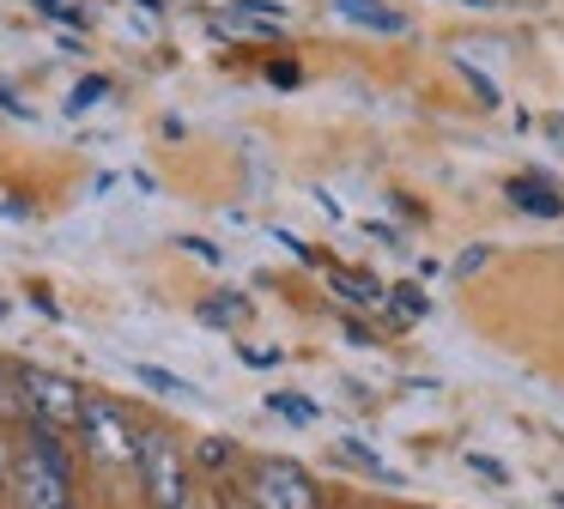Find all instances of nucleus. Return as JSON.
Returning <instances> with one entry per match:
<instances>
[{"label":"nucleus","instance_id":"obj_11","mask_svg":"<svg viewBox=\"0 0 564 509\" xmlns=\"http://www.w3.org/2000/svg\"><path fill=\"white\" fill-rule=\"evenodd\" d=\"M104 97H110V79H104V73H86V79L67 91V116H86V109H98Z\"/></svg>","mask_w":564,"mask_h":509},{"label":"nucleus","instance_id":"obj_14","mask_svg":"<svg viewBox=\"0 0 564 509\" xmlns=\"http://www.w3.org/2000/svg\"><path fill=\"white\" fill-rule=\"evenodd\" d=\"M268 412H280V419H292V424H310V419H316V400H297V394H268Z\"/></svg>","mask_w":564,"mask_h":509},{"label":"nucleus","instance_id":"obj_16","mask_svg":"<svg viewBox=\"0 0 564 509\" xmlns=\"http://www.w3.org/2000/svg\"><path fill=\"white\" fill-rule=\"evenodd\" d=\"M389 297H394V315H425V310H431V297H425L419 285H394Z\"/></svg>","mask_w":564,"mask_h":509},{"label":"nucleus","instance_id":"obj_4","mask_svg":"<svg viewBox=\"0 0 564 509\" xmlns=\"http://www.w3.org/2000/svg\"><path fill=\"white\" fill-rule=\"evenodd\" d=\"M79 443L98 461H110V467H128L134 448H140V431L110 394H86V407H79Z\"/></svg>","mask_w":564,"mask_h":509},{"label":"nucleus","instance_id":"obj_27","mask_svg":"<svg viewBox=\"0 0 564 509\" xmlns=\"http://www.w3.org/2000/svg\"><path fill=\"white\" fill-rule=\"evenodd\" d=\"M0 479H7V461H0Z\"/></svg>","mask_w":564,"mask_h":509},{"label":"nucleus","instance_id":"obj_12","mask_svg":"<svg viewBox=\"0 0 564 509\" xmlns=\"http://www.w3.org/2000/svg\"><path fill=\"white\" fill-rule=\"evenodd\" d=\"M134 376H140L147 388H159V394H195V382H183V376L159 370V364H134Z\"/></svg>","mask_w":564,"mask_h":509},{"label":"nucleus","instance_id":"obj_25","mask_svg":"<svg viewBox=\"0 0 564 509\" xmlns=\"http://www.w3.org/2000/svg\"><path fill=\"white\" fill-rule=\"evenodd\" d=\"M394 213H401V218H425V206H419V201H406V194H394Z\"/></svg>","mask_w":564,"mask_h":509},{"label":"nucleus","instance_id":"obj_23","mask_svg":"<svg viewBox=\"0 0 564 509\" xmlns=\"http://www.w3.org/2000/svg\"><path fill=\"white\" fill-rule=\"evenodd\" d=\"M243 364H256V370H268V364H280V351H261V346H249V351H243Z\"/></svg>","mask_w":564,"mask_h":509},{"label":"nucleus","instance_id":"obj_10","mask_svg":"<svg viewBox=\"0 0 564 509\" xmlns=\"http://www.w3.org/2000/svg\"><path fill=\"white\" fill-rule=\"evenodd\" d=\"M195 315H200L207 327H237V322H249V297H237V291H219V297H207Z\"/></svg>","mask_w":564,"mask_h":509},{"label":"nucleus","instance_id":"obj_3","mask_svg":"<svg viewBox=\"0 0 564 509\" xmlns=\"http://www.w3.org/2000/svg\"><path fill=\"white\" fill-rule=\"evenodd\" d=\"M134 467H140V485H147L152 509H188V467H183V455H176L171 431H140Z\"/></svg>","mask_w":564,"mask_h":509},{"label":"nucleus","instance_id":"obj_20","mask_svg":"<svg viewBox=\"0 0 564 509\" xmlns=\"http://www.w3.org/2000/svg\"><path fill=\"white\" fill-rule=\"evenodd\" d=\"M43 12H50V19H62V24H86V12L74 7V0H37Z\"/></svg>","mask_w":564,"mask_h":509},{"label":"nucleus","instance_id":"obj_9","mask_svg":"<svg viewBox=\"0 0 564 509\" xmlns=\"http://www.w3.org/2000/svg\"><path fill=\"white\" fill-rule=\"evenodd\" d=\"M334 12L352 19V24H370V31H389V36H401L406 24H413L401 7H382V0H334Z\"/></svg>","mask_w":564,"mask_h":509},{"label":"nucleus","instance_id":"obj_26","mask_svg":"<svg viewBox=\"0 0 564 509\" xmlns=\"http://www.w3.org/2000/svg\"><path fill=\"white\" fill-rule=\"evenodd\" d=\"M134 7H147V12H159V7H164V0H134Z\"/></svg>","mask_w":564,"mask_h":509},{"label":"nucleus","instance_id":"obj_1","mask_svg":"<svg viewBox=\"0 0 564 509\" xmlns=\"http://www.w3.org/2000/svg\"><path fill=\"white\" fill-rule=\"evenodd\" d=\"M13 491L25 509H74V467L55 431L25 424V448L13 461Z\"/></svg>","mask_w":564,"mask_h":509},{"label":"nucleus","instance_id":"obj_13","mask_svg":"<svg viewBox=\"0 0 564 509\" xmlns=\"http://www.w3.org/2000/svg\"><path fill=\"white\" fill-rule=\"evenodd\" d=\"M195 461H200V467H213V473H219V467H231V461H237V448H231V436H200V448H195Z\"/></svg>","mask_w":564,"mask_h":509},{"label":"nucleus","instance_id":"obj_5","mask_svg":"<svg viewBox=\"0 0 564 509\" xmlns=\"http://www.w3.org/2000/svg\"><path fill=\"white\" fill-rule=\"evenodd\" d=\"M249 503L256 509H322V491L297 461L268 455L249 467Z\"/></svg>","mask_w":564,"mask_h":509},{"label":"nucleus","instance_id":"obj_18","mask_svg":"<svg viewBox=\"0 0 564 509\" xmlns=\"http://www.w3.org/2000/svg\"><path fill=\"white\" fill-rule=\"evenodd\" d=\"M467 467H474L479 479H491V485H510V467H503V461H491V455H467Z\"/></svg>","mask_w":564,"mask_h":509},{"label":"nucleus","instance_id":"obj_24","mask_svg":"<svg viewBox=\"0 0 564 509\" xmlns=\"http://www.w3.org/2000/svg\"><path fill=\"white\" fill-rule=\"evenodd\" d=\"M268 79L273 85H297V67H292V61H280V67H268Z\"/></svg>","mask_w":564,"mask_h":509},{"label":"nucleus","instance_id":"obj_21","mask_svg":"<svg viewBox=\"0 0 564 509\" xmlns=\"http://www.w3.org/2000/svg\"><path fill=\"white\" fill-rule=\"evenodd\" d=\"M479 267H486V249H462V261H455V273H479Z\"/></svg>","mask_w":564,"mask_h":509},{"label":"nucleus","instance_id":"obj_8","mask_svg":"<svg viewBox=\"0 0 564 509\" xmlns=\"http://www.w3.org/2000/svg\"><path fill=\"white\" fill-rule=\"evenodd\" d=\"M328 285L340 291L346 303H358V310H389V285L370 273H346V267H328Z\"/></svg>","mask_w":564,"mask_h":509},{"label":"nucleus","instance_id":"obj_22","mask_svg":"<svg viewBox=\"0 0 564 509\" xmlns=\"http://www.w3.org/2000/svg\"><path fill=\"white\" fill-rule=\"evenodd\" d=\"M0 109H7V116H25V104H19V91L7 79H0Z\"/></svg>","mask_w":564,"mask_h":509},{"label":"nucleus","instance_id":"obj_15","mask_svg":"<svg viewBox=\"0 0 564 509\" xmlns=\"http://www.w3.org/2000/svg\"><path fill=\"white\" fill-rule=\"evenodd\" d=\"M346 455H352L358 467H370V473H377L382 485H401V473H394V467H389V461H382V455H370V448L358 443V436H352V443H346Z\"/></svg>","mask_w":564,"mask_h":509},{"label":"nucleus","instance_id":"obj_19","mask_svg":"<svg viewBox=\"0 0 564 509\" xmlns=\"http://www.w3.org/2000/svg\"><path fill=\"white\" fill-rule=\"evenodd\" d=\"M176 249H188V254H200V261H207V267H219V261H225V249H213V242H207V237H176Z\"/></svg>","mask_w":564,"mask_h":509},{"label":"nucleus","instance_id":"obj_28","mask_svg":"<svg viewBox=\"0 0 564 509\" xmlns=\"http://www.w3.org/2000/svg\"><path fill=\"white\" fill-rule=\"evenodd\" d=\"M467 7H479V0H467Z\"/></svg>","mask_w":564,"mask_h":509},{"label":"nucleus","instance_id":"obj_2","mask_svg":"<svg viewBox=\"0 0 564 509\" xmlns=\"http://www.w3.org/2000/svg\"><path fill=\"white\" fill-rule=\"evenodd\" d=\"M19 400H25V424H43V431L67 436L79 431V407H86V388L62 370H43V364H19L13 370Z\"/></svg>","mask_w":564,"mask_h":509},{"label":"nucleus","instance_id":"obj_17","mask_svg":"<svg viewBox=\"0 0 564 509\" xmlns=\"http://www.w3.org/2000/svg\"><path fill=\"white\" fill-rule=\"evenodd\" d=\"M462 73H467V85H474V91H479V104H486V109H498V104H503V97H498V85H491L486 73H479L474 61H467V55H462Z\"/></svg>","mask_w":564,"mask_h":509},{"label":"nucleus","instance_id":"obj_7","mask_svg":"<svg viewBox=\"0 0 564 509\" xmlns=\"http://www.w3.org/2000/svg\"><path fill=\"white\" fill-rule=\"evenodd\" d=\"M510 206L516 213H528V218H564V194L552 188L546 176H510Z\"/></svg>","mask_w":564,"mask_h":509},{"label":"nucleus","instance_id":"obj_6","mask_svg":"<svg viewBox=\"0 0 564 509\" xmlns=\"http://www.w3.org/2000/svg\"><path fill=\"white\" fill-rule=\"evenodd\" d=\"M213 31H231V36H280L285 31V12L273 0H231V7L213 19Z\"/></svg>","mask_w":564,"mask_h":509}]
</instances>
